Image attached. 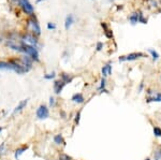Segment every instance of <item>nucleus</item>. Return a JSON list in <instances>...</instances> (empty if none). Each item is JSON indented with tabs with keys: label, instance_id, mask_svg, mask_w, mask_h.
Instances as JSON below:
<instances>
[{
	"label": "nucleus",
	"instance_id": "f257e3e1",
	"mask_svg": "<svg viewBox=\"0 0 161 160\" xmlns=\"http://www.w3.org/2000/svg\"><path fill=\"white\" fill-rule=\"evenodd\" d=\"M22 46H23V53L26 54L27 56H29L30 58L34 61H39V51L38 48L32 45H29V44H26L25 42H22Z\"/></svg>",
	"mask_w": 161,
	"mask_h": 160
},
{
	"label": "nucleus",
	"instance_id": "f03ea898",
	"mask_svg": "<svg viewBox=\"0 0 161 160\" xmlns=\"http://www.w3.org/2000/svg\"><path fill=\"white\" fill-rule=\"evenodd\" d=\"M36 115H37V117H38V119H40V120H43V119L49 118V107L45 105V104H41V105L37 109Z\"/></svg>",
	"mask_w": 161,
	"mask_h": 160
},
{
	"label": "nucleus",
	"instance_id": "7ed1b4c3",
	"mask_svg": "<svg viewBox=\"0 0 161 160\" xmlns=\"http://www.w3.org/2000/svg\"><path fill=\"white\" fill-rule=\"evenodd\" d=\"M143 57H145V54L141 53V52H139V53H130L128 55H126V56L119 57V61L120 62H122V61H133V60H136L139 58H143Z\"/></svg>",
	"mask_w": 161,
	"mask_h": 160
},
{
	"label": "nucleus",
	"instance_id": "20e7f679",
	"mask_svg": "<svg viewBox=\"0 0 161 160\" xmlns=\"http://www.w3.org/2000/svg\"><path fill=\"white\" fill-rule=\"evenodd\" d=\"M18 4L20 6V8L23 9V11L26 14H29V15H32L33 14V6L29 2V0H18Z\"/></svg>",
	"mask_w": 161,
	"mask_h": 160
},
{
	"label": "nucleus",
	"instance_id": "39448f33",
	"mask_svg": "<svg viewBox=\"0 0 161 160\" xmlns=\"http://www.w3.org/2000/svg\"><path fill=\"white\" fill-rule=\"evenodd\" d=\"M28 23H29V26L32 30L33 34H36V36H40L41 34V27H40L39 23H38V20H36V17H31L29 20H28Z\"/></svg>",
	"mask_w": 161,
	"mask_h": 160
},
{
	"label": "nucleus",
	"instance_id": "423d86ee",
	"mask_svg": "<svg viewBox=\"0 0 161 160\" xmlns=\"http://www.w3.org/2000/svg\"><path fill=\"white\" fill-rule=\"evenodd\" d=\"M22 41L25 42L26 44L32 45V46L34 47L38 46V40H37V38L34 37V34H25V36L22 38ZM37 48H38V47H37Z\"/></svg>",
	"mask_w": 161,
	"mask_h": 160
},
{
	"label": "nucleus",
	"instance_id": "0eeeda50",
	"mask_svg": "<svg viewBox=\"0 0 161 160\" xmlns=\"http://www.w3.org/2000/svg\"><path fill=\"white\" fill-rule=\"evenodd\" d=\"M65 86H66V84L63 83L60 79L59 80L54 81V84H53V89H54V93H56V95H59V93L63 91V88H65Z\"/></svg>",
	"mask_w": 161,
	"mask_h": 160
},
{
	"label": "nucleus",
	"instance_id": "6e6552de",
	"mask_svg": "<svg viewBox=\"0 0 161 160\" xmlns=\"http://www.w3.org/2000/svg\"><path fill=\"white\" fill-rule=\"evenodd\" d=\"M28 148H29V146H28L27 144H24V145L20 146L18 148H16V149H15V152H14V158L17 160L20 156H22V155H23L24 153H25V152H26L27 149H28Z\"/></svg>",
	"mask_w": 161,
	"mask_h": 160
},
{
	"label": "nucleus",
	"instance_id": "1a4fd4ad",
	"mask_svg": "<svg viewBox=\"0 0 161 160\" xmlns=\"http://www.w3.org/2000/svg\"><path fill=\"white\" fill-rule=\"evenodd\" d=\"M28 101H29V99H25V100H22L20 102V103L17 104L16 107L14 109L13 111V114H17V113H20L22 111L24 110V109H26L27 104H28Z\"/></svg>",
	"mask_w": 161,
	"mask_h": 160
},
{
	"label": "nucleus",
	"instance_id": "9d476101",
	"mask_svg": "<svg viewBox=\"0 0 161 160\" xmlns=\"http://www.w3.org/2000/svg\"><path fill=\"white\" fill-rule=\"evenodd\" d=\"M71 101L72 102H74V103H77V104H82L85 102V98H84V96H83V93H74L72 96V98H71Z\"/></svg>",
	"mask_w": 161,
	"mask_h": 160
},
{
	"label": "nucleus",
	"instance_id": "9b49d317",
	"mask_svg": "<svg viewBox=\"0 0 161 160\" xmlns=\"http://www.w3.org/2000/svg\"><path fill=\"white\" fill-rule=\"evenodd\" d=\"M60 80L63 81V83L67 85V84L72 83L73 76L71 75V74H69V73H66V72H61V73H60Z\"/></svg>",
	"mask_w": 161,
	"mask_h": 160
},
{
	"label": "nucleus",
	"instance_id": "f8f14e48",
	"mask_svg": "<svg viewBox=\"0 0 161 160\" xmlns=\"http://www.w3.org/2000/svg\"><path fill=\"white\" fill-rule=\"evenodd\" d=\"M101 72L103 77H106L108 75H112V65L111 63H106L105 66H103Z\"/></svg>",
	"mask_w": 161,
	"mask_h": 160
},
{
	"label": "nucleus",
	"instance_id": "ddd939ff",
	"mask_svg": "<svg viewBox=\"0 0 161 160\" xmlns=\"http://www.w3.org/2000/svg\"><path fill=\"white\" fill-rule=\"evenodd\" d=\"M54 143L57 145H66V141L63 139V134L61 133H57L54 135Z\"/></svg>",
	"mask_w": 161,
	"mask_h": 160
},
{
	"label": "nucleus",
	"instance_id": "4468645a",
	"mask_svg": "<svg viewBox=\"0 0 161 160\" xmlns=\"http://www.w3.org/2000/svg\"><path fill=\"white\" fill-rule=\"evenodd\" d=\"M73 23H74V17H73L72 14H69L66 17V20H65V28H66V30H69L70 27L73 25Z\"/></svg>",
	"mask_w": 161,
	"mask_h": 160
},
{
	"label": "nucleus",
	"instance_id": "2eb2a0df",
	"mask_svg": "<svg viewBox=\"0 0 161 160\" xmlns=\"http://www.w3.org/2000/svg\"><path fill=\"white\" fill-rule=\"evenodd\" d=\"M101 26H102V28L104 29V34H105V37L109 38V39H112V38H113V32L109 29V27H108V25H106L105 23H101Z\"/></svg>",
	"mask_w": 161,
	"mask_h": 160
},
{
	"label": "nucleus",
	"instance_id": "dca6fc26",
	"mask_svg": "<svg viewBox=\"0 0 161 160\" xmlns=\"http://www.w3.org/2000/svg\"><path fill=\"white\" fill-rule=\"evenodd\" d=\"M129 20L132 25H135L136 23H139V12H133V13L129 16Z\"/></svg>",
	"mask_w": 161,
	"mask_h": 160
},
{
	"label": "nucleus",
	"instance_id": "f3484780",
	"mask_svg": "<svg viewBox=\"0 0 161 160\" xmlns=\"http://www.w3.org/2000/svg\"><path fill=\"white\" fill-rule=\"evenodd\" d=\"M0 70H11V63L9 61H0Z\"/></svg>",
	"mask_w": 161,
	"mask_h": 160
},
{
	"label": "nucleus",
	"instance_id": "a211bd4d",
	"mask_svg": "<svg viewBox=\"0 0 161 160\" xmlns=\"http://www.w3.org/2000/svg\"><path fill=\"white\" fill-rule=\"evenodd\" d=\"M148 53L151 55V58H153V60H154V61L158 60V59H159V57H160V56H159V54H158L157 51L153 50V48H148Z\"/></svg>",
	"mask_w": 161,
	"mask_h": 160
},
{
	"label": "nucleus",
	"instance_id": "6ab92c4d",
	"mask_svg": "<svg viewBox=\"0 0 161 160\" xmlns=\"http://www.w3.org/2000/svg\"><path fill=\"white\" fill-rule=\"evenodd\" d=\"M155 159H161V145H158L154 150Z\"/></svg>",
	"mask_w": 161,
	"mask_h": 160
},
{
	"label": "nucleus",
	"instance_id": "aec40b11",
	"mask_svg": "<svg viewBox=\"0 0 161 160\" xmlns=\"http://www.w3.org/2000/svg\"><path fill=\"white\" fill-rule=\"evenodd\" d=\"M153 132H154V135L156 138H161V128L159 126H155Z\"/></svg>",
	"mask_w": 161,
	"mask_h": 160
},
{
	"label": "nucleus",
	"instance_id": "412c9836",
	"mask_svg": "<svg viewBox=\"0 0 161 160\" xmlns=\"http://www.w3.org/2000/svg\"><path fill=\"white\" fill-rule=\"evenodd\" d=\"M59 160H73V158L71 156H69L68 154H65V153H61L59 154V157H58Z\"/></svg>",
	"mask_w": 161,
	"mask_h": 160
},
{
	"label": "nucleus",
	"instance_id": "4be33fe9",
	"mask_svg": "<svg viewBox=\"0 0 161 160\" xmlns=\"http://www.w3.org/2000/svg\"><path fill=\"white\" fill-rule=\"evenodd\" d=\"M105 86H106V80H105V77H102L101 82H100V86H99V90L105 89Z\"/></svg>",
	"mask_w": 161,
	"mask_h": 160
},
{
	"label": "nucleus",
	"instance_id": "5701e85b",
	"mask_svg": "<svg viewBox=\"0 0 161 160\" xmlns=\"http://www.w3.org/2000/svg\"><path fill=\"white\" fill-rule=\"evenodd\" d=\"M56 76V73L55 72H51V73H47L44 75V79L45 80H53V79H55Z\"/></svg>",
	"mask_w": 161,
	"mask_h": 160
},
{
	"label": "nucleus",
	"instance_id": "b1692460",
	"mask_svg": "<svg viewBox=\"0 0 161 160\" xmlns=\"http://www.w3.org/2000/svg\"><path fill=\"white\" fill-rule=\"evenodd\" d=\"M79 120H81V111L76 112L75 114V117H74V123H75V125H79Z\"/></svg>",
	"mask_w": 161,
	"mask_h": 160
},
{
	"label": "nucleus",
	"instance_id": "393cba45",
	"mask_svg": "<svg viewBox=\"0 0 161 160\" xmlns=\"http://www.w3.org/2000/svg\"><path fill=\"white\" fill-rule=\"evenodd\" d=\"M139 23H142V24L147 23V20H145L144 16H143V14H142V12H140V11H139Z\"/></svg>",
	"mask_w": 161,
	"mask_h": 160
},
{
	"label": "nucleus",
	"instance_id": "a878e982",
	"mask_svg": "<svg viewBox=\"0 0 161 160\" xmlns=\"http://www.w3.org/2000/svg\"><path fill=\"white\" fill-rule=\"evenodd\" d=\"M49 107H56V99L54 97L49 98Z\"/></svg>",
	"mask_w": 161,
	"mask_h": 160
},
{
	"label": "nucleus",
	"instance_id": "bb28decb",
	"mask_svg": "<svg viewBox=\"0 0 161 160\" xmlns=\"http://www.w3.org/2000/svg\"><path fill=\"white\" fill-rule=\"evenodd\" d=\"M46 27H47V29H49V30H51V29L54 30V29H56V24H54V23H49Z\"/></svg>",
	"mask_w": 161,
	"mask_h": 160
},
{
	"label": "nucleus",
	"instance_id": "cd10ccee",
	"mask_svg": "<svg viewBox=\"0 0 161 160\" xmlns=\"http://www.w3.org/2000/svg\"><path fill=\"white\" fill-rule=\"evenodd\" d=\"M155 96V99H156V102H161V93H157Z\"/></svg>",
	"mask_w": 161,
	"mask_h": 160
},
{
	"label": "nucleus",
	"instance_id": "c85d7f7f",
	"mask_svg": "<svg viewBox=\"0 0 161 160\" xmlns=\"http://www.w3.org/2000/svg\"><path fill=\"white\" fill-rule=\"evenodd\" d=\"M102 48H103V43H102V42H98V43H97V46H96V50L98 51V52H100Z\"/></svg>",
	"mask_w": 161,
	"mask_h": 160
},
{
	"label": "nucleus",
	"instance_id": "c756f323",
	"mask_svg": "<svg viewBox=\"0 0 161 160\" xmlns=\"http://www.w3.org/2000/svg\"><path fill=\"white\" fill-rule=\"evenodd\" d=\"M4 147H6V143H1V145H0V157L4 153Z\"/></svg>",
	"mask_w": 161,
	"mask_h": 160
},
{
	"label": "nucleus",
	"instance_id": "7c9ffc66",
	"mask_svg": "<svg viewBox=\"0 0 161 160\" xmlns=\"http://www.w3.org/2000/svg\"><path fill=\"white\" fill-rule=\"evenodd\" d=\"M59 115H60V117H61L63 119H66V118H67V113L65 112V111H60Z\"/></svg>",
	"mask_w": 161,
	"mask_h": 160
},
{
	"label": "nucleus",
	"instance_id": "2f4dec72",
	"mask_svg": "<svg viewBox=\"0 0 161 160\" xmlns=\"http://www.w3.org/2000/svg\"><path fill=\"white\" fill-rule=\"evenodd\" d=\"M146 93H147V95H148V96H149V97L154 95V91H153V90H151V89H147V90H146Z\"/></svg>",
	"mask_w": 161,
	"mask_h": 160
},
{
	"label": "nucleus",
	"instance_id": "473e14b6",
	"mask_svg": "<svg viewBox=\"0 0 161 160\" xmlns=\"http://www.w3.org/2000/svg\"><path fill=\"white\" fill-rule=\"evenodd\" d=\"M143 87H144V84H143V82H142V83L140 84V86H139V93H141L142 90H143Z\"/></svg>",
	"mask_w": 161,
	"mask_h": 160
},
{
	"label": "nucleus",
	"instance_id": "72a5a7b5",
	"mask_svg": "<svg viewBox=\"0 0 161 160\" xmlns=\"http://www.w3.org/2000/svg\"><path fill=\"white\" fill-rule=\"evenodd\" d=\"M4 130V128H2V127H0V133H1V131Z\"/></svg>",
	"mask_w": 161,
	"mask_h": 160
},
{
	"label": "nucleus",
	"instance_id": "f704fd0d",
	"mask_svg": "<svg viewBox=\"0 0 161 160\" xmlns=\"http://www.w3.org/2000/svg\"><path fill=\"white\" fill-rule=\"evenodd\" d=\"M40 1H42V0H37V2H38V4H39Z\"/></svg>",
	"mask_w": 161,
	"mask_h": 160
},
{
	"label": "nucleus",
	"instance_id": "c9c22d12",
	"mask_svg": "<svg viewBox=\"0 0 161 160\" xmlns=\"http://www.w3.org/2000/svg\"><path fill=\"white\" fill-rule=\"evenodd\" d=\"M145 160H150V159H149V158H146V159H145Z\"/></svg>",
	"mask_w": 161,
	"mask_h": 160
},
{
	"label": "nucleus",
	"instance_id": "e433bc0d",
	"mask_svg": "<svg viewBox=\"0 0 161 160\" xmlns=\"http://www.w3.org/2000/svg\"><path fill=\"white\" fill-rule=\"evenodd\" d=\"M109 1H114V0H109Z\"/></svg>",
	"mask_w": 161,
	"mask_h": 160
},
{
	"label": "nucleus",
	"instance_id": "4c0bfd02",
	"mask_svg": "<svg viewBox=\"0 0 161 160\" xmlns=\"http://www.w3.org/2000/svg\"><path fill=\"white\" fill-rule=\"evenodd\" d=\"M155 160H160V159H155Z\"/></svg>",
	"mask_w": 161,
	"mask_h": 160
},
{
	"label": "nucleus",
	"instance_id": "58836bf2",
	"mask_svg": "<svg viewBox=\"0 0 161 160\" xmlns=\"http://www.w3.org/2000/svg\"><path fill=\"white\" fill-rule=\"evenodd\" d=\"M0 42H1V39H0Z\"/></svg>",
	"mask_w": 161,
	"mask_h": 160
},
{
	"label": "nucleus",
	"instance_id": "ea45409f",
	"mask_svg": "<svg viewBox=\"0 0 161 160\" xmlns=\"http://www.w3.org/2000/svg\"><path fill=\"white\" fill-rule=\"evenodd\" d=\"M160 80H161V76H160Z\"/></svg>",
	"mask_w": 161,
	"mask_h": 160
}]
</instances>
